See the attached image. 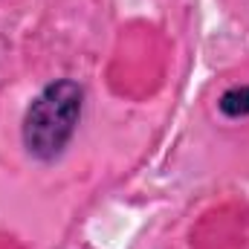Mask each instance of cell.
<instances>
[{
	"instance_id": "6da1fadb",
	"label": "cell",
	"mask_w": 249,
	"mask_h": 249,
	"mask_svg": "<svg viewBox=\"0 0 249 249\" xmlns=\"http://www.w3.org/2000/svg\"><path fill=\"white\" fill-rule=\"evenodd\" d=\"M81 105H84V90L70 81H53L47 84L32 105L26 107L23 116V145L32 157L50 162L61 157V151L70 145L78 119H81Z\"/></svg>"
},
{
	"instance_id": "7a4b0ae2",
	"label": "cell",
	"mask_w": 249,
	"mask_h": 249,
	"mask_svg": "<svg viewBox=\"0 0 249 249\" xmlns=\"http://www.w3.org/2000/svg\"><path fill=\"white\" fill-rule=\"evenodd\" d=\"M220 113L229 116V119H244V116H249V84L229 87L220 96Z\"/></svg>"
}]
</instances>
